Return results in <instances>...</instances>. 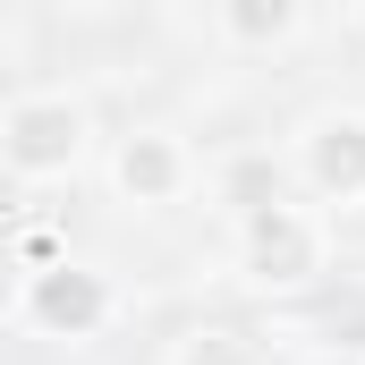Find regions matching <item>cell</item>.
Here are the masks:
<instances>
[{
	"mask_svg": "<svg viewBox=\"0 0 365 365\" xmlns=\"http://www.w3.org/2000/svg\"><path fill=\"white\" fill-rule=\"evenodd\" d=\"M331 272V221L314 212V204H255V212H238V280L247 289H264V297H297V289H314V280Z\"/></svg>",
	"mask_w": 365,
	"mask_h": 365,
	"instance_id": "1",
	"label": "cell"
},
{
	"mask_svg": "<svg viewBox=\"0 0 365 365\" xmlns=\"http://www.w3.org/2000/svg\"><path fill=\"white\" fill-rule=\"evenodd\" d=\"M93 145V110L77 93H26L0 110V170L26 187H51V179H77Z\"/></svg>",
	"mask_w": 365,
	"mask_h": 365,
	"instance_id": "2",
	"label": "cell"
},
{
	"mask_svg": "<svg viewBox=\"0 0 365 365\" xmlns=\"http://www.w3.org/2000/svg\"><path fill=\"white\" fill-rule=\"evenodd\" d=\"M119 314V289L110 272H93L77 255H60V264H34L26 289H17V323L34 331V340H102V323Z\"/></svg>",
	"mask_w": 365,
	"mask_h": 365,
	"instance_id": "3",
	"label": "cell"
},
{
	"mask_svg": "<svg viewBox=\"0 0 365 365\" xmlns=\"http://www.w3.org/2000/svg\"><path fill=\"white\" fill-rule=\"evenodd\" d=\"M297 187L331 212L365 204V110H314L297 128Z\"/></svg>",
	"mask_w": 365,
	"mask_h": 365,
	"instance_id": "4",
	"label": "cell"
},
{
	"mask_svg": "<svg viewBox=\"0 0 365 365\" xmlns=\"http://www.w3.org/2000/svg\"><path fill=\"white\" fill-rule=\"evenodd\" d=\"M110 187H119V204H136V212L179 204L187 187H195L187 136L179 128H128V136H110Z\"/></svg>",
	"mask_w": 365,
	"mask_h": 365,
	"instance_id": "5",
	"label": "cell"
},
{
	"mask_svg": "<svg viewBox=\"0 0 365 365\" xmlns=\"http://www.w3.org/2000/svg\"><path fill=\"white\" fill-rule=\"evenodd\" d=\"M297 26H306V0H221V34L238 51H280L297 43Z\"/></svg>",
	"mask_w": 365,
	"mask_h": 365,
	"instance_id": "6",
	"label": "cell"
},
{
	"mask_svg": "<svg viewBox=\"0 0 365 365\" xmlns=\"http://www.w3.org/2000/svg\"><path fill=\"white\" fill-rule=\"evenodd\" d=\"M170 365H255V340L230 331V323H195L170 340Z\"/></svg>",
	"mask_w": 365,
	"mask_h": 365,
	"instance_id": "7",
	"label": "cell"
},
{
	"mask_svg": "<svg viewBox=\"0 0 365 365\" xmlns=\"http://www.w3.org/2000/svg\"><path fill=\"white\" fill-rule=\"evenodd\" d=\"M221 195H230V212H255V204H272V195H280V170H272V162H238Z\"/></svg>",
	"mask_w": 365,
	"mask_h": 365,
	"instance_id": "8",
	"label": "cell"
},
{
	"mask_svg": "<svg viewBox=\"0 0 365 365\" xmlns=\"http://www.w3.org/2000/svg\"><path fill=\"white\" fill-rule=\"evenodd\" d=\"M306 365H365V349H314Z\"/></svg>",
	"mask_w": 365,
	"mask_h": 365,
	"instance_id": "9",
	"label": "cell"
}]
</instances>
